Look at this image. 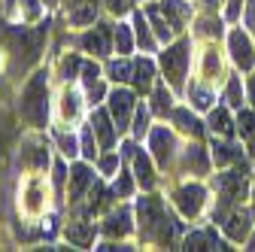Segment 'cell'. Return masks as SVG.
<instances>
[{"mask_svg":"<svg viewBox=\"0 0 255 252\" xmlns=\"http://www.w3.org/2000/svg\"><path fill=\"white\" fill-rule=\"evenodd\" d=\"M52 98H55V79H52V64L46 61L12 94V110L18 119V128L49 131L52 128Z\"/></svg>","mask_w":255,"mask_h":252,"instance_id":"obj_3","label":"cell"},{"mask_svg":"<svg viewBox=\"0 0 255 252\" xmlns=\"http://www.w3.org/2000/svg\"><path fill=\"white\" fill-rule=\"evenodd\" d=\"M61 240H67L73 249H94V243L101 240L98 219H85V216H64Z\"/></svg>","mask_w":255,"mask_h":252,"instance_id":"obj_19","label":"cell"},{"mask_svg":"<svg viewBox=\"0 0 255 252\" xmlns=\"http://www.w3.org/2000/svg\"><path fill=\"white\" fill-rule=\"evenodd\" d=\"M12 94H15V88L9 85V79H6V67H3V49H0V104L3 101H12Z\"/></svg>","mask_w":255,"mask_h":252,"instance_id":"obj_42","label":"cell"},{"mask_svg":"<svg viewBox=\"0 0 255 252\" xmlns=\"http://www.w3.org/2000/svg\"><path fill=\"white\" fill-rule=\"evenodd\" d=\"M88 101L79 82H61L55 85V98H52V125L58 128H79L88 119Z\"/></svg>","mask_w":255,"mask_h":252,"instance_id":"obj_7","label":"cell"},{"mask_svg":"<svg viewBox=\"0 0 255 252\" xmlns=\"http://www.w3.org/2000/svg\"><path fill=\"white\" fill-rule=\"evenodd\" d=\"M143 12H146V18H149V24H152V30H155V37H158V43L161 46H167V43H173L176 40V30L170 27V21L164 18V12L158 9V3L155 0H143Z\"/></svg>","mask_w":255,"mask_h":252,"instance_id":"obj_32","label":"cell"},{"mask_svg":"<svg viewBox=\"0 0 255 252\" xmlns=\"http://www.w3.org/2000/svg\"><path fill=\"white\" fill-rule=\"evenodd\" d=\"M113 52L116 55H137V37H134V24L131 18H116V30H113Z\"/></svg>","mask_w":255,"mask_h":252,"instance_id":"obj_34","label":"cell"},{"mask_svg":"<svg viewBox=\"0 0 255 252\" xmlns=\"http://www.w3.org/2000/svg\"><path fill=\"white\" fill-rule=\"evenodd\" d=\"M137 213V243L143 249H179L185 234V219L173 210L164 192H140L134 198Z\"/></svg>","mask_w":255,"mask_h":252,"instance_id":"obj_2","label":"cell"},{"mask_svg":"<svg viewBox=\"0 0 255 252\" xmlns=\"http://www.w3.org/2000/svg\"><path fill=\"white\" fill-rule=\"evenodd\" d=\"M179 249H188V252L219 249V252H225V249H234V243L222 234V228H219L216 222H210V225H191V228H185Z\"/></svg>","mask_w":255,"mask_h":252,"instance_id":"obj_17","label":"cell"},{"mask_svg":"<svg viewBox=\"0 0 255 252\" xmlns=\"http://www.w3.org/2000/svg\"><path fill=\"white\" fill-rule=\"evenodd\" d=\"M219 228H222V234H225L234 246H246V240H249V234L255 228V204L246 201V204L228 210L225 216H222Z\"/></svg>","mask_w":255,"mask_h":252,"instance_id":"obj_18","label":"cell"},{"mask_svg":"<svg viewBox=\"0 0 255 252\" xmlns=\"http://www.w3.org/2000/svg\"><path fill=\"white\" fill-rule=\"evenodd\" d=\"M146 101H149V110H152V116H155V119H167V116H170V110H173L182 98H179V94H176V91H173L161 76H158V82H155V85H152V91L146 94Z\"/></svg>","mask_w":255,"mask_h":252,"instance_id":"obj_28","label":"cell"},{"mask_svg":"<svg viewBox=\"0 0 255 252\" xmlns=\"http://www.w3.org/2000/svg\"><path fill=\"white\" fill-rule=\"evenodd\" d=\"M219 101L228 104L234 113L240 107H246V82H243V73H228V79L222 82V88H219Z\"/></svg>","mask_w":255,"mask_h":252,"instance_id":"obj_33","label":"cell"},{"mask_svg":"<svg viewBox=\"0 0 255 252\" xmlns=\"http://www.w3.org/2000/svg\"><path fill=\"white\" fill-rule=\"evenodd\" d=\"M249 198H252V204H255V164H252V195H249Z\"/></svg>","mask_w":255,"mask_h":252,"instance_id":"obj_47","label":"cell"},{"mask_svg":"<svg viewBox=\"0 0 255 252\" xmlns=\"http://www.w3.org/2000/svg\"><path fill=\"white\" fill-rule=\"evenodd\" d=\"M167 122L173 125V131L182 137V140H207L210 131H207V119L198 113V110H191L185 101L176 104L167 116Z\"/></svg>","mask_w":255,"mask_h":252,"instance_id":"obj_20","label":"cell"},{"mask_svg":"<svg viewBox=\"0 0 255 252\" xmlns=\"http://www.w3.org/2000/svg\"><path fill=\"white\" fill-rule=\"evenodd\" d=\"M113 30H116V18L113 15H101L94 24L82 27L73 34V46L85 55V58H98V61H107L113 52Z\"/></svg>","mask_w":255,"mask_h":252,"instance_id":"obj_9","label":"cell"},{"mask_svg":"<svg viewBox=\"0 0 255 252\" xmlns=\"http://www.w3.org/2000/svg\"><path fill=\"white\" fill-rule=\"evenodd\" d=\"M104 12V0H61L55 9V24L67 27V30H82L88 24H94Z\"/></svg>","mask_w":255,"mask_h":252,"instance_id":"obj_13","label":"cell"},{"mask_svg":"<svg viewBox=\"0 0 255 252\" xmlns=\"http://www.w3.org/2000/svg\"><path fill=\"white\" fill-rule=\"evenodd\" d=\"M98 228H101V237H107V240H137L134 201H116L98 219Z\"/></svg>","mask_w":255,"mask_h":252,"instance_id":"obj_11","label":"cell"},{"mask_svg":"<svg viewBox=\"0 0 255 252\" xmlns=\"http://www.w3.org/2000/svg\"><path fill=\"white\" fill-rule=\"evenodd\" d=\"M243 249H255V228H252V234H249V240H246V246Z\"/></svg>","mask_w":255,"mask_h":252,"instance_id":"obj_46","label":"cell"},{"mask_svg":"<svg viewBox=\"0 0 255 252\" xmlns=\"http://www.w3.org/2000/svg\"><path fill=\"white\" fill-rule=\"evenodd\" d=\"M222 6H225V0H195V9L207 15H222Z\"/></svg>","mask_w":255,"mask_h":252,"instance_id":"obj_43","label":"cell"},{"mask_svg":"<svg viewBox=\"0 0 255 252\" xmlns=\"http://www.w3.org/2000/svg\"><path fill=\"white\" fill-rule=\"evenodd\" d=\"M243 82H246V104H249V107H255V70H252V73H246V76H243Z\"/></svg>","mask_w":255,"mask_h":252,"instance_id":"obj_45","label":"cell"},{"mask_svg":"<svg viewBox=\"0 0 255 252\" xmlns=\"http://www.w3.org/2000/svg\"><path fill=\"white\" fill-rule=\"evenodd\" d=\"M131 24H134V37H137V52H143V55H158V49H161V43H158V37H155V30H152V24H149V18H146V12H143V6L137 3L134 9H131Z\"/></svg>","mask_w":255,"mask_h":252,"instance_id":"obj_27","label":"cell"},{"mask_svg":"<svg viewBox=\"0 0 255 252\" xmlns=\"http://www.w3.org/2000/svg\"><path fill=\"white\" fill-rule=\"evenodd\" d=\"M52 30H55V12L37 24L0 18V49H3V67L12 88H18L40 64L49 61Z\"/></svg>","mask_w":255,"mask_h":252,"instance_id":"obj_1","label":"cell"},{"mask_svg":"<svg viewBox=\"0 0 255 252\" xmlns=\"http://www.w3.org/2000/svg\"><path fill=\"white\" fill-rule=\"evenodd\" d=\"M237 137L246 143V152L255 155V107H240L237 110Z\"/></svg>","mask_w":255,"mask_h":252,"instance_id":"obj_37","label":"cell"},{"mask_svg":"<svg viewBox=\"0 0 255 252\" xmlns=\"http://www.w3.org/2000/svg\"><path fill=\"white\" fill-rule=\"evenodd\" d=\"M79 155L85 161H98V155H101V143H98V137H94V131H91V125H88V119L79 125Z\"/></svg>","mask_w":255,"mask_h":252,"instance_id":"obj_39","label":"cell"},{"mask_svg":"<svg viewBox=\"0 0 255 252\" xmlns=\"http://www.w3.org/2000/svg\"><path fill=\"white\" fill-rule=\"evenodd\" d=\"M49 64H52V79H55V85H61V82H79L85 55H82L76 46H67V49H61L58 55H52Z\"/></svg>","mask_w":255,"mask_h":252,"instance_id":"obj_22","label":"cell"},{"mask_svg":"<svg viewBox=\"0 0 255 252\" xmlns=\"http://www.w3.org/2000/svg\"><path fill=\"white\" fill-rule=\"evenodd\" d=\"M188 34L195 37L198 43H201V40H225V34H228V21L222 18V15L198 12L195 21H191V27H188Z\"/></svg>","mask_w":255,"mask_h":252,"instance_id":"obj_29","label":"cell"},{"mask_svg":"<svg viewBox=\"0 0 255 252\" xmlns=\"http://www.w3.org/2000/svg\"><path fill=\"white\" fill-rule=\"evenodd\" d=\"M240 24L249 30V34L255 37V0H246V6H243V18H240Z\"/></svg>","mask_w":255,"mask_h":252,"instance_id":"obj_44","label":"cell"},{"mask_svg":"<svg viewBox=\"0 0 255 252\" xmlns=\"http://www.w3.org/2000/svg\"><path fill=\"white\" fill-rule=\"evenodd\" d=\"M152 125H155V116H152V110H149V101L143 98V101L137 104V110H134V119H131V134H128V137H134L137 143H143V140L149 137V131H152Z\"/></svg>","mask_w":255,"mask_h":252,"instance_id":"obj_36","label":"cell"},{"mask_svg":"<svg viewBox=\"0 0 255 252\" xmlns=\"http://www.w3.org/2000/svg\"><path fill=\"white\" fill-rule=\"evenodd\" d=\"M182 101H185L191 110H198L201 116H207V113L219 104V88H213V85H207V82H201V79L191 76V79H188V85H185Z\"/></svg>","mask_w":255,"mask_h":252,"instance_id":"obj_24","label":"cell"},{"mask_svg":"<svg viewBox=\"0 0 255 252\" xmlns=\"http://www.w3.org/2000/svg\"><path fill=\"white\" fill-rule=\"evenodd\" d=\"M143 146L149 149V155L155 158L158 170H161V173L167 176V173L173 170L176 155H179L182 137L173 131V125H170L167 119H161V122H155V125H152V131H149V137L143 140Z\"/></svg>","mask_w":255,"mask_h":252,"instance_id":"obj_10","label":"cell"},{"mask_svg":"<svg viewBox=\"0 0 255 252\" xmlns=\"http://www.w3.org/2000/svg\"><path fill=\"white\" fill-rule=\"evenodd\" d=\"M167 201L173 204V210L185 219L188 225L201 222V219L210 216L213 207V188L207 179H195V176H182V179H167L161 182Z\"/></svg>","mask_w":255,"mask_h":252,"instance_id":"obj_4","label":"cell"},{"mask_svg":"<svg viewBox=\"0 0 255 252\" xmlns=\"http://www.w3.org/2000/svg\"><path fill=\"white\" fill-rule=\"evenodd\" d=\"M94 167H98V173H101V179H116V173L125 167V158H122V152H119V146L116 149H104L101 155H98V161H94Z\"/></svg>","mask_w":255,"mask_h":252,"instance_id":"obj_38","label":"cell"},{"mask_svg":"<svg viewBox=\"0 0 255 252\" xmlns=\"http://www.w3.org/2000/svg\"><path fill=\"white\" fill-rule=\"evenodd\" d=\"M195 79L213 85V88H222V82L228 79L231 73V61H228V52H225V40H195Z\"/></svg>","mask_w":255,"mask_h":252,"instance_id":"obj_6","label":"cell"},{"mask_svg":"<svg viewBox=\"0 0 255 252\" xmlns=\"http://www.w3.org/2000/svg\"><path fill=\"white\" fill-rule=\"evenodd\" d=\"M122 158H125L128 167H131V173H134V179H137V185H140V192H155V188H161L164 173L158 170L155 158L149 155V149H146L143 143H137V140L131 137V152H122Z\"/></svg>","mask_w":255,"mask_h":252,"instance_id":"obj_12","label":"cell"},{"mask_svg":"<svg viewBox=\"0 0 255 252\" xmlns=\"http://www.w3.org/2000/svg\"><path fill=\"white\" fill-rule=\"evenodd\" d=\"M213 158H210V143L207 140H182L179 155L173 161V170L167 179H182V176H195V179H210L213 173Z\"/></svg>","mask_w":255,"mask_h":252,"instance_id":"obj_8","label":"cell"},{"mask_svg":"<svg viewBox=\"0 0 255 252\" xmlns=\"http://www.w3.org/2000/svg\"><path fill=\"white\" fill-rule=\"evenodd\" d=\"M158 61H155V55H143V52H137L134 55V79H131V88L140 94V98H146V94L152 91V85L158 82Z\"/></svg>","mask_w":255,"mask_h":252,"instance_id":"obj_25","label":"cell"},{"mask_svg":"<svg viewBox=\"0 0 255 252\" xmlns=\"http://www.w3.org/2000/svg\"><path fill=\"white\" fill-rule=\"evenodd\" d=\"M49 137H52L55 152L64 155L67 161L82 158V155H79V128L73 131V128H58V125H52V128H49Z\"/></svg>","mask_w":255,"mask_h":252,"instance_id":"obj_30","label":"cell"},{"mask_svg":"<svg viewBox=\"0 0 255 252\" xmlns=\"http://www.w3.org/2000/svg\"><path fill=\"white\" fill-rule=\"evenodd\" d=\"M104 73L113 85H131L134 79V55H110L104 61Z\"/></svg>","mask_w":255,"mask_h":252,"instance_id":"obj_31","label":"cell"},{"mask_svg":"<svg viewBox=\"0 0 255 252\" xmlns=\"http://www.w3.org/2000/svg\"><path fill=\"white\" fill-rule=\"evenodd\" d=\"M207 131L210 137H237V113L228 107V104H216L207 116Z\"/></svg>","mask_w":255,"mask_h":252,"instance_id":"obj_26","label":"cell"},{"mask_svg":"<svg viewBox=\"0 0 255 252\" xmlns=\"http://www.w3.org/2000/svg\"><path fill=\"white\" fill-rule=\"evenodd\" d=\"M110 188H113V195L119 201H134L140 195V185H137V179H134V173H131L128 164L116 173V179H110Z\"/></svg>","mask_w":255,"mask_h":252,"instance_id":"obj_35","label":"cell"},{"mask_svg":"<svg viewBox=\"0 0 255 252\" xmlns=\"http://www.w3.org/2000/svg\"><path fill=\"white\" fill-rule=\"evenodd\" d=\"M207 140H210V158H213L216 170L234 167V164H240V161L249 158L246 143L240 137H207Z\"/></svg>","mask_w":255,"mask_h":252,"instance_id":"obj_21","label":"cell"},{"mask_svg":"<svg viewBox=\"0 0 255 252\" xmlns=\"http://www.w3.org/2000/svg\"><path fill=\"white\" fill-rule=\"evenodd\" d=\"M225 52L228 61L237 73H252L255 70V37L243 24H228V34H225Z\"/></svg>","mask_w":255,"mask_h":252,"instance_id":"obj_14","label":"cell"},{"mask_svg":"<svg viewBox=\"0 0 255 252\" xmlns=\"http://www.w3.org/2000/svg\"><path fill=\"white\" fill-rule=\"evenodd\" d=\"M243 6H246V0H225V6H222V18H225L228 24H240Z\"/></svg>","mask_w":255,"mask_h":252,"instance_id":"obj_41","label":"cell"},{"mask_svg":"<svg viewBox=\"0 0 255 252\" xmlns=\"http://www.w3.org/2000/svg\"><path fill=\"white\" fill-rule=\"evenodd\" d=\"M155 3H158V9L164 12V18L170 21V27L176 30V37L188 34L191 21H195V15H198L195 0H155Z\"/></svg>","mask_w":255,"mask_h":252,"instance_id":"obj_23","label":"cell"},{"mask_svg":"<svg viewBox=\"0 0 255 252\" xmlns=\"http://www.w3.org/2000/svg\"><path fill=\"white\" fill-rule=\"evenodd\" d=\"M98 179H101V173H98V167H94L91 161H85V158L70 161V176H67V192H64V207H67V210L79 207L82 198L91 192V185L98 182Z\"/></svg>","mask_w":255,"mask_h":252,"instance_id":"obj_16","label":"cell"},{"mask_svg":"<svg viewBox=\"0 0 255 252\" xmlns=\"http://www.w3.org/2000/svg\"><path fill=\"white\" fill-rule=\"evenodd\" d=\"M137 6V0H104V12L113 18H125L131 15V9Z\"/></svg>","mask_w":255,"mask_h":252,"instance_id":"obj_40","label":"cell"},{"mask_svg":"<svg viewBox=\"0 0 255 252\" xmlns=\"http://www.w3.org/2000/svg\"><path fill=\"white\" fill-rule=\"evenodd\" d=\"M140 101L143 98L131 85H110V94H107L104 107L110 110V116H113V122H116V128H119L122 137L131 134V119H134V110H137Z\"/></svg>","mask_w":255,"mask_h":252,"instance_id":"obj_15","label":"cell"},{"mask_svg":"<svg viewBox=\"0 0 255 252\" xmlns=\"http://www.w3.org/2000/svg\"><path fill=\"white\" fill-rule=\"evenodd\" d=\"M155 61H158V73H161V79L182 98L185 85H188V76H191V64H195V37L179 34L173 43L158 49Z\"/></svg>","mask_w":255,"mask_h":252,"instance_id":"obj_5","label":"cell"}]
</instances>
